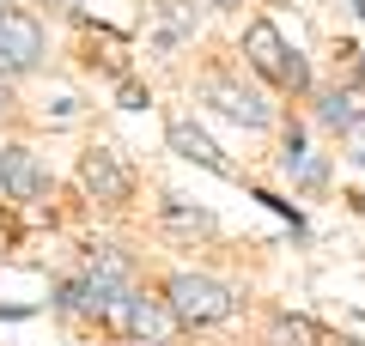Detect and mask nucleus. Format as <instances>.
Wrapping results in <instances>:
<instances>
[{"mask_svg": "<svg viewBox=\"0 0 365 346\" xmlns=\"http://www.w3.org/2000/svg\"><path fill=\"white\" fill-rule=\"evenodd\" d=\"M49 6H79V0H49Z\"/></svg>", "mask_w": 365, "mask_h": 346, "instance_id": "nucleus-18", "label": "nucleus"}, {"mask_svg": "<svg viewBox=\"0 0 365 346\" xmlns=\"http://www.w3.org/2000/svg\"><path fill=\"white\" fill-rule=\"evenodd\" d=\"M110 328L128 334V340H140V346H165L170 334H177V316H170L165 298H153V292H140V285H134V292L122 298V310L110 316Z\"/></svg>", "mask_w": 365, "mask_h": 346, "instance_id": "nucleus-6", "label": "nucleus"}, {"mask_svg": "<svg viewBox=\"0 0 365 346\" xmlns=\"http://www.w3.org/2000/svg\"><path fill=\"white\" fill-rule=\"evenodd\" d=\"M165 140H170V152L177 158H189V164H201V170H213V177H237V164L213 146V134H201L189 115H170L165 122Z\"/></svg>", "mask_w": 365, "mask_h": 346, "instance_id": "nucleus-8", "label": "nucleus"}, {"mask_svg": "<svg viewBox=\"0 0 365 346\" xmlns=\"http://www.w3.org/2000/svg\"><path fill=\"white\" fill-rule=\"evenodd\" d=\"M244 61L268 79L274 91H292V98H311V61L280 37L274 19H250L244 25Z\"/></svg>", "mask_w": 365, "mask_h": 346, "instance_id": "nucleus-2", "label": "nucleus"}, {"mask_svg": "<svg viewBox=\"0 0 365 346\" xmlns=\"http://www.w3.org/2000/svg\"><path fill=\"white\" fill-rule=\"evenodd\" d=\"M280 170H287V182H292L299 194H323V189H329V158L311 152L299 128H292L287 146H280Z\"/></svg>", "mask_w": 365, "mask_h": 346, "instance_id": "nucleus-9", "label": "nucleus"}, {"mask_svg": "<svg viewBox=\"0 0 365 346\" xmlns=\"http://www.w3.org/2000/svg\"><path fill=\"white\" fill-rule=\"evenodd\" d=\"M323 346H365V340H347V334H323Z\"/></svg>", "mask_w": 365, "mask_h": 346, "instance_id": "nucleus-14", "label": "nucleus"}, {"mask_svg": "<svg viewBox=\"0 0 365 346\" xmlns=\"http://www.w3.org/2000/svg\"><path fill=\"white\" fill-rule=\"evenodd\" d=\"M6 243H13V225H6V219H0V249H6Z\"/></svg>", "mask_w": 365, "mask_h": 346, "instance_id": "nucleus-16", "label": "nucleus"}, {"mask_svg": "<svg viewBox=\"0 0 365 346\" xmlns=\"http://www.w3.org/2000/svg\"><path fill=\"white\" fill-rule=\"evenodd\" d=\"M0 6H13V0H0Z\"/></svg>", "mask_w": 365, "mask_h": 346, "instance_id": "nucleus-19", "label": "nucleus"}, {"mask_svg": "<svg viewBox=\"0 0 365 346\" xmlns=\"http://www.w3.org/2000/svg\"><path fill=\"white\" fill-rule=\"evenodd\" d=\"M43 55H49V37L31 13L19 6H0V79H19V73H37Z\"/></svg>", "mask_w": 365, "mask_h": 346, "instance_id": "nucleus-4", "label": "nucleus"}, {"mask_svg": "<svg viewBox=\"0 0 365 346\" xmlns=\"http://www.w3.org/2000/svg\"><path fill=\"white\" fill-rule=\"evenodd\" d=\"M158 298L170 304L177 328H220V322L237 316V292L225 280H213V273H195V268H177Z\"/></svg>", "mask_w": 365, "mask_h": 346, "instance_id": "nucleus-1", "label": "nucleus"}, {"mask_svg": "<svg viewBox=\"0 0 365 346\" xmlns=\"http://www.w3.org/2000/svg\"><path fill=\"white\" fill-rule=\"evenodd\" d=\"M317 122H323L329 134L365 128V98H353V91H323V98H317Z\"/></svg>", "mask_w": 365, "mask_h": 346, "instance_id": "nucleus-10", "label": "nucleus"}, {"mask_svg": "<svg viewBox=\"0 0 365 346\" xmlns=\"http://www.w3.org/2000/svg\"><path fill=\"white\" fill-rule=\"evenodd\" d=\"M79 189L104 206H128L134 201V164L122 158V146L98 140L91 152H79Z\"/></svg>", "mask_w": 365, "mask_h": 346, "instance_id": "nucleus-3", "label": "nucleus"}, {"mask_svg": "<svg viewBox=\"0 0 365 346\" xmlns=\"http://www.w3.org/2000/svg\"><path fill=\"white\" fill-rule=\"evenodd\" d=\"M207 6H244V0H207Z\"/></svg>", "mask_w": 365, "mask_h": 346, "instance_id": "nucleus-17", "label": "nucleus"}, {"mask_svg": "<svg viewBox=\"0 0 365 346\" xmlns=\"http://www.w3.org/2000/svg\"><path fill=\"white\" fill-rule=\"evenodd\" d=\"M158 219H165L170 231H182V237H213V231H220V219H213L207 206H189L182 194H165V201H158Z\"/></svg>", "mask_w": 365, "mask_h": 346, "instance_id": "nucleus-11", "label": "nucleus"}, {"mask_svg": "<svg viewBox=\"0 0 365 346\" xmlns=\"http://www.w3.org/2000/svg\"><path fill=\"white\" fill-rule=\"evenodd\" d=\"M201 103L220 110L225 122H237V128H274V103L262 98L256 85L232 79V73H207V79H201Z\"/></svg>", "mask_w": 365, "mask_h": 346, "instance_id": "nucleus-5", "label": "nucleus"}, {"mask_svg": "<svg viewBox=\"0 0 365 346\" xmlns=\"http://www.w3.org/2000/svg\"><path fill=\"white\" fill-rule=\"evenodd\" d=\"M0 189H6V201H43L49 194V164L31 146H6L0 152Z\"/></svg>", "mask_w": 365, "mask_h": 346, "instance_id": "nucleus-7", "label": "nucleus"}, {"mask_svg": "<svg viewBox=\"0 0 365 346\" xmlns=\"http://www.w3.org/2000/svg\"><path fill=\"white\" fill-rule=\"evenodd\" d=\"M116 98H122V110H146V103H153V91H146L140 79H122V91H116Z\"/></svg>", "mask_w": 365, "mask_h": 346, "instance_id": "nucleus-13", "label": "nucleus"}, {"mask_svg": "<svg viewBox=\"0 0 365 346\" xmlns=\"http://www.w3.org/2000/svg\"><path fill=\"white\" fill-rule=\"evenodd\" d=\"M6 110H13V91H6V79H0V115H6Z\"/></svg>", "mask_w": 365, "mask_h": 346, "instance_id": "nucleus-15", "label": "nucleus"}, {"mask_svg": "<svg viewBox=\"0 0 365 346\" xmlns=\"http://www.w3.org/2000/svg\"><path fill=\"white\" fill-rule=\"evenodd\" d=\"M329 328H317L311 316H274L268 322V346H323Z\"/></svg>", "mask_w": 365, "mask_h": 346, "instance_id": "nucleus-12", "label": "nucleus"}]
</instances>
